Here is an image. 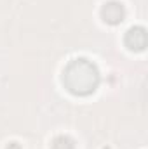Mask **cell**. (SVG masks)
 I'll list each match as a JSON object with an SVG mask.
<instances>
[{
  "label": "cell",
  "mask_w": 148,
  "mask_h": 149,
  "mask_svg": "<svg viewBox=\"0 0 148 149\" xmlns=\"http://www.w3.org/2000/svg\"><path fill=\"white\" fill-rule=\"evenodd\" d=\"M52 149H75V141L68 135H58L52 141Z\"/></svg>",
  "instance_id": "4"
},
{
  "label": "cell",
  "mask_w": 148,
  "mask_h": 149,
  "mask_svg": "<svg viewBox=\"0 0 148 149\" xmlns=\"http://www.w3.org/2000/svg\"><path fill=\"white\" fill-rule=\"evenodd\" d=\"M99 81H101V76H99L98 66L85 57L70 61L63 71L65 88L70 94L78 95V97H85L96 92Z\"/></svg>",
  "instance_id": "1"
},
{
  "label": "cell",
  "mask_w": 148,
  "mask_h": 149,
  "mask_svg": "<svg viewBox=\"0 0 148 149\" xmlns=\"http://www.w3.org/2000/svg\"><path fill=\"white\" fill-rule=\"evenodd\" d=\"M7 149H21V146H19L18 142H11V144L7 146Z\"/></svg>",
  "instance_id": "5"
},
{
  "label": "cell",
  "mask_w": 148,
  "mask_h": 149,
  "mask_svg": "<svg viewBox=\"0 0 148 149\" xmlns=\"http://www.w3.org/2000/svg\"><path fill=\"white\" fill-rule=\"evenodd\" d=\"M101 17L106 24H120L125 17V7L118 0H108L101 7Z\"/></svg>",
  "instance_id": "2"
},
{
  "label": "cell",
  "mask_w": 148,
  "mask_h": 149,
  "mask_svg": "<svg viewBox=\"0 0 148 149\" xmlns=\"http://www.w3.org/2000/svg\"><path fill=\"white\" fill-rule=\"evenodd\" d=\"M124 43L129 50L132 52H141L147 47V30L143 26H132L131 30H127Z\"/></svg>",
  "instance_id": "3"
}]
</instances>
